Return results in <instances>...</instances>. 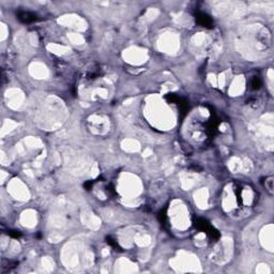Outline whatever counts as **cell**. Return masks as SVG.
<instances>
[{"mask_svg": "<svg viewBox=\"0 0 274 274\" xmlns=\"http://www.w3.org/2000/svg\"><path fill=\"white\" fill-rule=\"evenodd\" d=\"M195 17H196V21L199 26L205 27V28H212L213 21L208 14L198 11V12L196 13V15H195Z\"/></svg>", "mask_w": 274, "mask_h": 274, "instance_id": "cell-1", "label": "cell"}, {"mask_svg": "<svg viewBox=\"0 0 274 274\" xmlns=\"http://www.w3.org/2000/svg\"><path fill=\"white\" fill-rule=\"evenodd\" d=\"M17 18L23 23L29 24L36 21V15L34 13L30 12V11H19L17 13Z\"/></svg>", "mask_w": 274, "mask_h": 274, "instance_id": "cell-2", "label": "cell"}, {"mask_svg": "<svg viewBox=\"0 0 274 274\" xmlns=\"http://www.w3.org/2000/svg\"><path fill=\"white\" fill-rule=\"evenodd\" d=\"M194 225H195V227H196L197 229L200 230V231H204V232H207L209 230V228L211 227V225L209 224V222L207 221V219H203V217H198V219H195Z\"/></svg>", "mask_w": 274, "mask_h": 274, "instance_id": "cell-3", "label": "cell"}, {"mask_svg": "<svg viewBox=\"0 0 274 274\" xmlns=\"http://www.w3.org/2000/svg\"><path fill=\"white\" fill-rule=\"evenodd\" d=\"M262 82L261 79H260L259 76H254L253 78L251 79V88L254 89V90H258V89L261 87Z\"/></svg>", "mask_w": 274, "mask_h": 274, "instance_id": "cell-4", "label": "cell"}, {"mask_svg": "<svg viewBox=\"0 0 274 274\" xmlns=\"http://www.w3.org/2000/svg\"><path fill=\"white\" fill-rule=\"evenodd\" d=\"M106 242H107L108 244L112 247V249H116V251H122L121 247H120V245H119L118 243H117V241L115 240L114 238H112V237H106Z\"/></svg>", "mask_w": 274, "mask_h": 274, "instance_id": "cell-5", "label": "cell"}, {"mask_svg": "<svg viewBox=\"0 0 274 274\" xmlns=\"http://www.w3.org/2000/svg\"><path fill=\"white\" fill-rule=\"evenodd\" d=\"M158 221H160V223L162 224V225H165L167 222V214H166V210H161L160 212H158Z\"/></svg>", "mask_w": 274, "mask_h": 274, "instance_id": "cell-6", "label": "cell"}, {"mask_svg": "<svg viewBox=\"0 0 274 274\" xmlns=\"http://www.w3.org/2000/svg\"><path fill=\"white\" fill-rule=\"evenodd\" d=\"M266 188H268V191L271 194L273 193V179L271 177L266 180Z\"/></svg>", "mask_w": 274, "mask_h": 274, "instance_id": "cell-7", "label": "cell"}, {"mask_svg": "<svg viewBox=\"0 0 274 274\" xmlns=\"http://www.w3.org/2000/svg\"><path fill=\"white\" fill-rule=\"evenodd\" d=\"M9 236L10 237H12V238H14V239H18V238H21V232L19 231V230H9Z\"/></svg>", "mask_w": 274, "mask_h": 274, "instance_id": "cell-8", "label": "cell"}, {"mask_svg": "<svg viewBox=\"0 0 274 274\" xmlns=\"http://www.w3.org/2000/svg\"><path fill=\"white\" fill-rule=\"evenodd\" d=\"M92 184H93V181H88L85 183V188H87V190H90L91 188H92Z\"/></svg>", "mask_w": 274, "mask_h": 274, "instance_id": "cell-9", "label": "cell"}]
</instances>
